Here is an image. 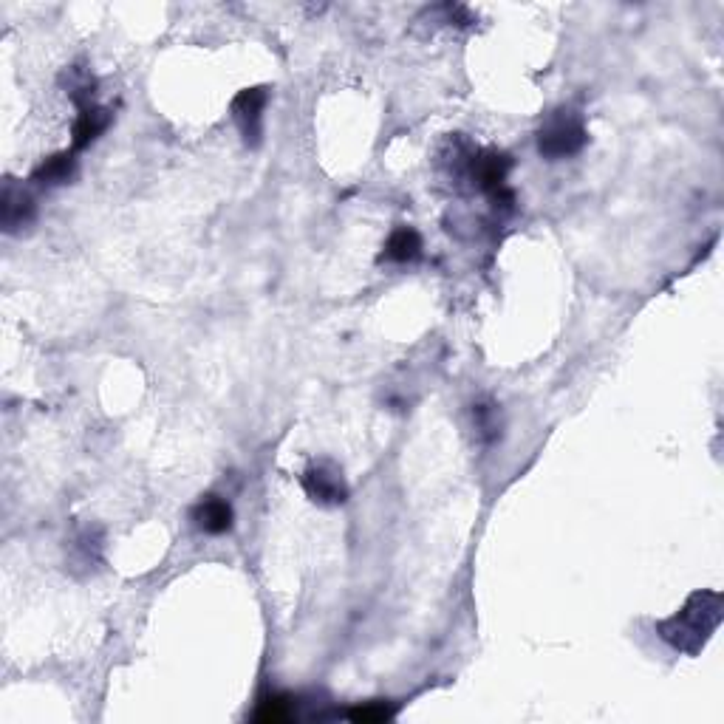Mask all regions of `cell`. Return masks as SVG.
<instances>
[{
	"mask_svg": "<svg viewBox=\"0 0 724 724\" xmlns=\"http://www.w3.org/2000/svg\"><path fill=\"white\" fill-rule=\"evenodd\" d=\"M193 521L201 532L207 535H224L230 532L232 521H235V512L232 504L221 495H201L196 507H193Z\"/></svg>",
	"mask_w": 724,
	"mask_h": 724,
	"instance_id": "obj_6",
	"label": "cell"
},
{
	"mask_svg": "<svg viewBox=\"0 0 724 724\" xmlns=\"http://www.w3.org/2000/svg\"><path fill=\"white\" fill-rule=\"evenodd\" d=\"M255 722L264 724H278V722H289L295 719V699L286 696V693H272V696H264L258 702V710L252 713Z\"/></svg>",
	"mask_w": 724,
	"mask_h": 724,
	"instance_id": "obj_11",
	"label": "cell"
},
{
	"mask_svg": "<svg viewBox=\"0 0 724 724\" xmlns=\"http://www.w3.org/2000/svg\"><path fill=\"white\" fill-rule=\"evenodd\" d=\"M111 125V111L108 108H99L97 102L88 105V108H80V116L74 122V139H71V150H85L88 145H94L102 133L108 131Z\"/></svg>",
	"mask_w": 724,
	"mask_h": 724,
	"instance_id": "obj_8",
	"label": "cell"
},
{
	"mask_svg": "<svg viewBox=\"0 0 724 724\" xmlns=\"http://www.w3.org/2000/svg\"><path fill=\"white\" fill-rule=\"evenodd\" d=\"M0 218H3V230L6 232L23 230V227H26V224H29V221L34 218L32 196H29L23 187L6 184L3 198H0Z\"/></svg>",
	"mask_w": 724,
	"mask_h": 724,
	"instance_id": "obj_7",
	"label": "cell"
},
{
	"mask_svg": "<svg viewBox=\"0 0 724 724\" xmlns=\"http://www.w3.org/2000/svg\"><path fill=\"white\" fill-rule=\"evenodd\" d=\"M589 142V131L583 114H577L575 108H558L555 114L543 119L541 131H538V153L549 162L569 159Z\"/></svg>",
	"mask_w": 724,
	"mask_h": 724,
	"instance_id": "obj_2",
	"label": "cell"
},
{
	"mask_svg": "<svg viewBox=\"0 0 724 724\" xmlns=\"http://www.w3.org/2000/svg\"><path fill=\"white\" fill-rule=\"evenodd\" d=\"M351 722H385V719H394L396 708L385 705V702H368V705H360V708L348 710L346 713Z\"/></svg>",
	"mask_w": 724,
	"mask_h": 724,
	"instance_id": "obj_13",
	"label": "cell"
},
{
	"mask_svg": "<svg viewBox=\"0 0 724 724\" xmlns=\"http://www.w3.org/2000/svg\"><path fill=\"white\" fill-rule=\"evenodd\" d=\"M719 623H722V594L693 592L682 611L659 623L657 634L676 651L696 657L716 634Z\"/></svg>",
	"mask_w": 724,
	"mask_h": 724,
	"instance_id": "obj_1",
	"label": "cell"
},
{
	"mask_svg": "<svg viewBox=\"0 0 724 724\" xmlns=\"http://www.w3.org/2000/svg\"><path fill=\"white\" fill-rule=\"evenodd\" d=\"M419 258H422V235L413 227H396L388 235V241H385L382 261H388V264H413Z\"/></svg>",
	"mask_w": 724,
	"mask_h": 724,
	"instance_id": "obj_9",
	"label": "cell"
},
{
	"mask_svg": "<svg viewBox=\"0 0 724 724\" xmlns=\"http://www.w3.org/2000/svg\"><path fill=\"white\" fill-rule=\"evenodd\" d=\"M269 94L266 88H247L238 97L232 99V119L238 125V131L244 136L247 148H258L261 136H264V111Z\"/></svg>",
	"mask_w": 724,
	"mask_h": 724,
	"instance_id": "obj_4",
	"label": "cell"
},
{
	"mask_svg": "<svg viewBox=\"0 0 724 724\" xmlns=\"http://www.w3.org/2000/svg\"><path fill=\"white\" fill-rule=\"evenodd\" d=\"M300 484H303L306 495H309L312 501H317V504H323V507H340V504L348 501L346 478L340 473V467L331 464V461H317V464H312V467L303 473Z\"/></svg>",
	"mask_w": 724,
	"mask_h": 724,
	"instance_id": "obj_3",
	"label": "cell"
},
{
	"mask_svg": "<svg viewBox=\"0 0 724 724\" xmlns=\"http://www.w3.org/2000/svg\"><path fill=\"white\" fill-rule=\"evenodd\" d=\"M99 538H94L91 535V529L88 532H83L77 541H74V552H77V560L83 563V566H91V563H97L99 560Z\"/></svg>",
	"mask_w": 724,
	"mask_h": 724,
	"instance_id": "obj_14",
	"label": "cell"
},
{
	"mask_svg": "<svg viewBox=\"0 0 724 724\" xmlns=\"http://www.w3.org/2000/svg\"><path fill=\"white\" fill-rule=\"evenodd\" d=\"M473 419H476V430L478 436L484 439V442H495L498 436H501V413L495 405H476L473 408Z\"/></svg>",
	"mask_w": 724,
	"mask_h": 724,
	"instance_id": "obj_12",
	"label": "cell"
},
{
	"mask_svg": "<svg viewBox=\"0 0 724 724\" xmlns=\"http://www.w3.org/2000/svg\"><path fill=\"white\" fill-rule=\"evenodd\" d=\"M512 159L501 150H476L473 159H470V170L467 176L476 181L478 190L495 196L498 190L507 187V173H510Z\"/></svg>",
	"mask_w": 724,
	"mask_h": 724,
	"instance_id": "obj_5",
	"label": "cell"
},
{
	"mask_svg": "<svg viewBox=\"0 0 724 724\" xmlns=\"http://www.w3.org/2000/svg\"><path fill=\"white\" fill-rule=\"evenodd\" d=\"M77 170V159H74V150H63V153H54L49 156L43 165L37 167L32 173V181L37 184H46V187H57V184H66Z\"/></svg>",
	"mask_w": 724,
	"mask_h": 724,
	"instance_id": "obj_10",
	"label": "cell"
}]
</instances>
